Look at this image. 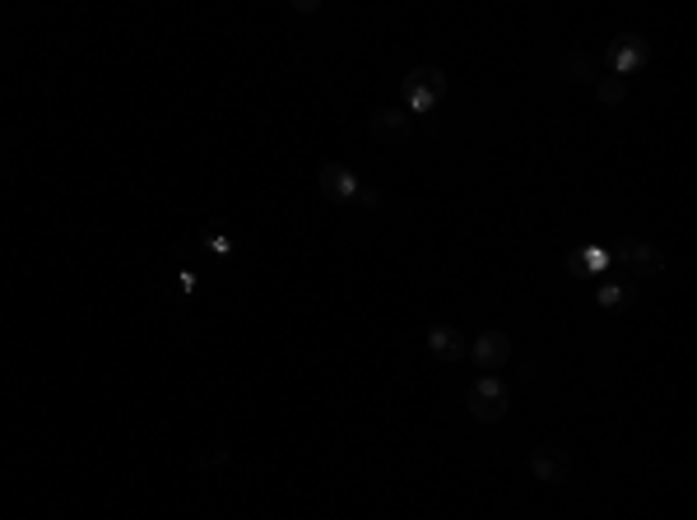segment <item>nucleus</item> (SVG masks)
<instances>
[{
  "mask_svg": "<svg viewBox=\"0 0 697 520\" xmlns=\"http://www.w3.org/2000/svg\"><path fill=\"white\" fill-rule=\"evenodd\" d=\"M465 409H470L474 423H502L507 409H512V391H507L498 376H479L465 395Z\"/></svg>",
  "mask_w": 697,
  "mask_h": 520,
  "instance_id": "nucleus-1",
  "label": "nucleus"
},
{
  "mask_svg": "<svg viewBox=\"0 0 697 520\" xmlns=\"http://www.w3.org/2000/svg\"><path fill=\"white\" fill-rule=\"evenodd\" d=\"M442 93H446V75H442L437 66H419V70H410V79H405L410 112L428 117V112H433V107L442 102Z\"/></svg>",
  "mask_w": 697,
  "mask_h": 520,
  "instance_id": "nucleus-2",
  "label": "nucleus"
},
{
  "mask_svg": "<svg viewBox=\"0 0 697 520\" xmlns=\"http://www.w3.org/2000/svg\"><path fill=\"white\" fill-rule=\"evenodd\" d=\"M530 474L540 479V483H568V474H572L568 446H558V442L534 446V451H530Z\"/></svg>",
  "mask_w": 697,
  "mask_h": 520,
  "instance_id": "nucleus-3",
  "label": "nucleus"
},
{
  "mask_svg": "<svg viewBox=\"0 0 697 520\" xmlns=\"http://www.w3.org/2000/svg\"><path fill=\"white\" fill-rule=\"evenodd\" d=\"M316 186L326 200H358L363 196V181L344 168V163H326V168L316 172Z\"/></svg>",
  "mask_w": 697,
  "mask_h": 520,
  "instance_id": "nucleus-4",
  "label": "nucleus"
},
{
  "mask_svg": "<svg viewBox=\"0 0 697 520\" xmlns=\"http://www.w3.org/2000/svg\"><path fill=\"white\" fill-rule=\"evenodd\" d=\"M470 353H474L479 372H498V367L512 363V335H507V331H489V335H479V339H474Z\"/></svg>",
  "mask_w": 697,
  "mask_h": 520,
  "instance_id": "nucleus-5",
  "label": "nucleus"
},
{
  "mask_svg": "<svg viewBox=\"0 0 697 520\" xmlns=\"http://www.w3.org/2000/svg\"><path fill=\"white\" fill-rule=\"evenodd\" d=\"M367 130H372V140H382V145H405L410 140V112H400V107H377Z\"/></svg>",
  "mask_w": 697,
  "mask_h": 520,
  "instance_id": "nucleus-6",
  "label": "nucleus"
},
{
  "mask_svg": "<svg viewBox=\"0 0 697 520\" xmlns=\"http://www.w3.org/2000/svg\"><path fill=\"white\" fill-rule=\"evenodd\" d=\"M647 57H651V47H647V38H637V33H623L619 42H613V51H609V66H613V75H632V70H641L647 66Z\"/></svg>",
  "mask_w": 697,
  "mask_h": 520,
  "instance_id": "nucleus-7",
  "label": "nucleus"
},
{
  "mask_svg": "<svg viewBox=\"0 0 697 520\" xmlns=\"http://www.w3.org/2000/svg\"><path fill=\"white\" fill-rule=\"evenodd\" d=\"M558 75L572 79V84H596V79H600V57H596V51H568L562 66H558Z\"/></svg>",
  "mask_w": 697,
  "mask_h": 520,
  "instance_id": "nucleus-8",
  "label": "nucleus"
},
{
  "mask_svg": "<svg viewBox=\"0 0 697 520\" xmlns=\"http://www.w3.org/2000/svg\"><path fill=\"white\" fill-rule=\"evenodd\" d=\"M428 348L446 363L465 358V339H461V331H451V325H433V331H428Z\"/></svg>",
  "mask_w": 697,
  "mask_h": 520,
  "instance_id": "nucleus-9",
  "label": "nucleus"
},
{
  "mask_svg": "<svg viewBox=\"0 0 697 520\" xmlns=\"http://www.w3.org/2000/svg\"><path fill=\"white\" fill-rule=\"evenodd\" d=\"M604 265H609V251H604V246H581V251H572V256H568V269H572L577 279L600 275Z\"/></svg>",
  "mask_w": 697,
  "mask_h": 520,
  "instance_id": "nucleus-10",
  "label": "nucleus"
},
{
  "mask_svg": "<svg viewBox=\"0 0 697 520\" xmlns=\"http://www.w3.org/2000/svg\"><path fill=\"white\" fill-rule=\"evenodd\" d=\"M628 265L637 269V275H660V269H665V251H660L656 242H632Z\"/></svg>",
  "mask_w": 697,
  "mask_h": 520,
  "instance_id": "nucleus-11",
  "label": "nucleus"
},
{
  "mask_svg": "<svg viewBox=\"0 0 697 520\" xmlns=\"http://www.w3.org/2000/svg\"><path fill=\"white\" fill-rule=\"evenodd\" d=\"M596 98H600L604 107H619V102L628 98V79H623V75H600V79H596Z\"/></svg>",
  "mask_w": 697,
  "mask_h": 520,
  "instance_id": "nucleus-12",
  "label": "nucleus"
},
{
  "mask_svg": "<svg viewBox=\"0 0 697 520\" xmlns=\"http://www.w3.org/2000/svg\"><path fill=\"white\" fill-rule=\"evenodd\" d=\"M623 303H628V288H619V284H604V288H600V307H604V312H619Z\"/></svg>",
  "mask_w": 697,
  "mask_h": 520,
  "instance_id": "nucleus-13",
  "label": "nucleus"
}]
</instances>
